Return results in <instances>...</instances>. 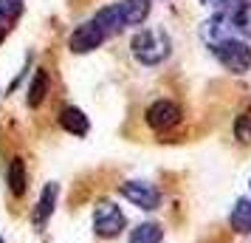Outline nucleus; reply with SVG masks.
<instances>
[{"instance_id": "ddd939ff", "label": "nucleus", "mask_w": 251, "mask_h": 243, "mask_svg": "<svg viewBox=\"0 0 251 243\" xmlns=\"http://www.w3.org/2000/svg\"><path fill=\"white\" fill-rule=\"evenodd\" d=\"M46 93H48V74L40 68L34 74L31 85H28V96H25V102L31 105V108H40V105H43V99H46Z\"/></svg>"}, {"instance_id": "9b49d317", "label": "nucleus", "mask_w": 251, "mask_h": 243, "mask_svg": "<svg viewBox=\"0 0 251 243\" xmlns=\"http://www.w3.org/2000/svg\"><path fill=\"white\" fill-rule=\"evenodd\" d=\"M6 184H9V189H12V195H17V198L25 192L28 175H25L23 159H12V162H9V170H6Z\"/></svg>"}, {"instance_id": "423d86ee", "label": "nucleus", "mask_w": 251, "mask_h": 243, "mask_svg": "<svg viewBox=\"0 0 251 243\" xmlns=\"http://www.w3.org/2000/svg\"><path fill=\"white\" fill-rule=\"evenodd\" d=\"M119 192L130 201V204H136V207L141 209H155L158 207V189H152L150 184H144V181H127V184L119 187Z\"/></svg>"}, {"instance_id": "a211bd4d", "label": "nucleus", "mask_w": 251, "mask_h": 243, "mask_svg": "<svg viewBox=\"0 0 251 243\" xmlns=\"http://www.w3.org/2000/svg\"><path fill=\"white\" fill-rule=\"evenodd\" d=\"M234 130H237L240 141H251V116H240L237 125H234Z\"/></svg>"}, {"instance_id": "f257e3e1", "label": "nucleus", "mask_w": 251, "mask_h": 243, "mask_svg": "<svg viewBox=\"0 0 251 243\" xmlns=\"http://www.w3.org/2000/svg\"><path fill=\"white\" fill-rule=\"evenodd\" d=\"M133 57L138 62H144V65H158L164 59L170 57V37L164 34V31H138L133 37Z\"/></svg>"}, {"instance_id": "dca6fc26", "label": "nucleus", "mask_w": 251, "mask_h": 243, "mask_svg": "<svg viewBox=\"0 0 251 243\" xmlns=\"http://www.w3.org/2000/svg\"><path fill=\"white\" fill-rule=\"evenodd\" d=\"M23 9H25L23 0H0V26L9 28V26L23 14Z\"/></svg>"}, {"instance_id": "0eeeda50", "label": "nucleus", "mask_w": 251, "mask_h": 243, "mask_svg": "<svg viewBox=\"0 0 251 243\" xmlns=\"http://www.w3.org/2000/svg\"><path fill=\"white\" fill-rule=\"evenodd\" d=\"M93 20H96V26H99L107 37L119 34V31L125 28V14H122V6H119V3H116V6H104Z\"/></svg>"}, {"instance_id": "1a4fd4ad", "label": "nucleus", "mask_w": 251, "mask_h": 243, "mask_svg": "<svg viewBox=\"0 0 251 243\" xmlns=\"http://www.w3.org/2000/svg\"><path fill=\"white\" fill-rule=\"evenodd\" d=\"M57 192H59L57 184H46L43 195H40V201H37V209H34V223H37V226H43V223L51 218L54 204H57Z\"/></svg>"}, {"instance_id": "7ed1b4c3", "label": "nucleus", "mask_w": 251, "mask_h": 243, "mask_svg": "<svg viewBox=\"0 0 251 243\" xmlns=\"http://www.w3.org/2000/svg\"><path fill=\"white\" fill-rule=\"evenodd\" d=\"M125 212L113 204H99L96 215H93V229L99 238H116L119 232L125 229Z\"/></svg>"}, {"instance_id": "6ab92c4d", "label": "nucleus", "mask_w": 251, "mask_h": 243, "mask_svg": "<svg viewBox=\"0 0 251 243\" xmlns=\"http://www.w3.org/2000/svg\"><path fill=\"white\" fill-rule=\"evenodd\" d=\"M228 3H240V0H217V6H228Z\"/></svg>"}, {"instance_id": "2eb2a0df", "label": "nucleus", "mask_w": 251, "mask_h": 243, "mask_svg": "<svg viewBox=\"0 0 251 243\" xmlns=\"http://www.w3.org/2000/svg\"><path fill=\"white\" fill-rule=\"evenodd\" d=\"M130 243H161V226L158 223H138L130 235Z\"/></svg>"}, {"instance_id": "f03ea898", "label": "nucleus", "mask_w": 251, "mask_h": 243, "mask_svg": "<svg viewBox=\"0 0 251 243\" xmlns=\"http://www.w3.org/2000/svg\"><path fill=\"white\" fill-rule=\"evenodd\" d=\"M212 51L220 59V65L228 68L231 74H246L251 68V48L243 40H231V37L217 40V43H212Z\"/></svg>"}, {"instance_id": "f3484780", "label": "nucleus", "mask_w": 251, "mask_h": 243, "mask_svg": "<svg viewBox=\"0 0 251 243\" xmlns=\"http://www.w3.org/2000/svg\"><path fill=\"white\" fill-rule=\"evenodd\" d=\"M231 17V26L237 28L243 37H251V3H243V6H237L234 12L228 14Z\"/></svg>"}, {"instance_id": "20e7f679", "label": "nucleus", "mask_w": 251, "mask_h": 243, "mask_svg": "<svg viewBox=\"0 0 251 243\" xmlns=\"http://www.w3.org/2000/svg\"><path fill=\"white\" fill-rule=\"evenodd\" d=\"M104 40H107V34L96 26V20H88V23H82L79 28L71 34L68 46H71L74 54H88V51H96Z\"/></svg>"}, {"instance_id": "412c9836", "label": "nucleus", "mask_w": 251, "mask_h": 243, "mask_svg": "<svg viewBox=\"0 0 251 243\" xmlns=\"http://www.w3.org/2000/svg\"><path fill=\"white\" fill-rule=\"evenodd\" d=\"M201 3H209V0H201Z\"/></svg>"}, {"instance_id": "9d476101", "label": "nucleus", "mask_w": 251, "mask_h": 243, "mask_svg": "<svg viewBox=\"0 0 251 243\" xmlns=\"http://www.w3.org/2000/svg\"><path fill=\"white\" fill-rule=\"evenodd\" d=\"M59 125L68 130V133H74V136H85L88 133V116L82 113L79 108H65L62 113H59Z\"/></svg>"}, {"instance_id": "f8f14e48", "label": "nucleus", "mask_w": 251, "mask_h": 243, "mask_svg": "<svg viewBox=\"0 0 251 243\" xmlns=\"http://www.w3.org/2000/svg\"><path fill=\"white\" fill-rule=\"evenodd\" d=\"M228 220H231V226H234L240 235L251 232V201H249V198H240L237 204L231 207V215H228Z\"/></svg>"}, {"instance_id": "6e6552de", "label": "nucleus", "mask_w": 251, "mask_h": 243, "mask_svg": "<svg viewBox=\"0 0 251 243\" xmlns=\"http://www.w3.org/2000/svg\"><path fill=\"white\" fill-rule=\"evenodd\" d=\"M119 6H122V14H125V26H141L147 20L150 9H152V0H125Z\"/></svg>"}, {"instance_id": "aec40b11", "label": "nucleus", "mask_w": 251, "mask_h": 243, "mask_svg": "<svg viewBox=\"0 0 251 243\" xmlns=\"http://www.w3.org/2000/svg\"><path fill=\"white\" fill-rule=\"evenodd\" d=\"M6 31H9V28H3V26H0V43H3V37H6Z\"/></svg>"}, {"instance_id": "4468645a", "label": "nucleus", "mask_w": 251, "mask_h": 243, "mask_svg": "<svg viewBox=\"0 0 251 243\" xmlns=\"http://www.w3.org/2000/svg\"><path fill=\"white\" fill-rule=\"evenodd\" d=\"M228 26H231V17L228 14H215L209 23L203 26V34L212 40V43H217V40H226V31H228Z\"/></svg>"}, {"instance_id": "4be33fe9", "label": "nucleus", "mask_w": 251, "mask_h": 243, "mask_svg": "<svg viewBox=\"0 0 251 243\" xmlns=\"http://www.w3.org/2000/svg\"><path fill=\"white\" fill-rule=\"evenodd\" d=\"M0 243H3V238H0Z\"/></svg>"}, {"instance_id": "39448f33", "label": "nucleus", "mask_w": 251, "mask_h": 243, "mask_svg": "<svg viewBox=\"0 0 251 243\" xmlns=\"http://www.w3.org/2000/svg\"><path fill=\"white\" fill-rule=\"evenodd\" d=\"M181 122V108L170 99H158L147 108V125L152 130H170Z\"/></svg>"}]
</instances>
